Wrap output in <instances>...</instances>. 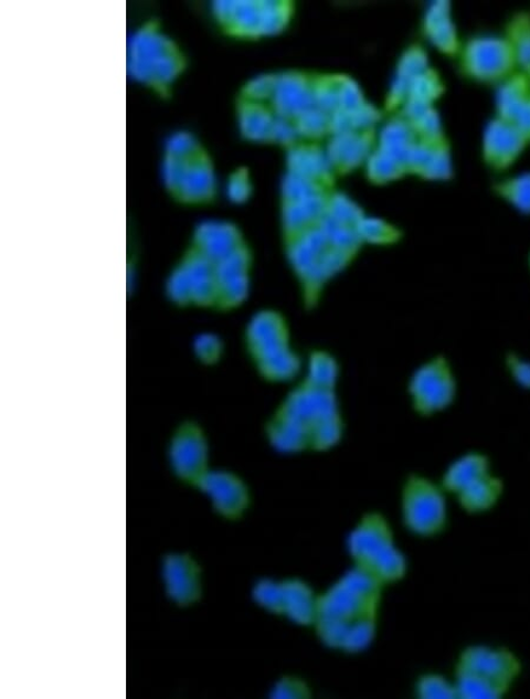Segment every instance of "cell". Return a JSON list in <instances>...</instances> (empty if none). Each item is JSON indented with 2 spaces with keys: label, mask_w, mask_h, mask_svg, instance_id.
<instances>
[{
  "label": "cell",
  "mask_w": 530,
  "mask_h": 699,
  "mask_svg": "<svg viewBox=\"0 0 530 699\" xmlns=\"http://www.w3.org/2000/svg\"><path fill=\"white\" fill-rule=\"evenodd\" d=\"M252 193V184L250 176L245 170L236 171L227 184V194L230 200L236 203H243L250 199Z\"/></svg>",
  "instance_id": "cell-51"
},
{
  "label": "cell",
  "mask_w": 530,
  "mask_h": 699,
  "mask_svg": "<svg viewBox=\"0 0 530 699\" xmlns=\"http://www.w3.org/2000/svg\"><path fill=\"white\" fill-rule=\"evenodd\" d=\"M300 141L294 120L276 116L271 142L290 149Z\"/></svg>",
  "instance_id": "cell-50"
},
{
  "label": "cell",
  "mask_w": 530,
  "mask_h": 699,
  "mask_svg": "<svg viewBox=\"0 0 530 699\" xmlns=\"http://www.w3.org/2000/svg\"><path fill=\"white\" fill-rule=\"evenodd\" d=\"M423 31L431 44L447 56H455L459 45L457 30L448 2H433L424 14Z\"/></svg>",
  "instance_id": "cell-27"
},
{
  "label": "cell",
  "mask_w": 530,
  "mask_h": 699,
  "mask_svg": "<svg viewBox=\"0 0 530 699\" xmlns=\"http://www.w3.org/2000/svg\"><path fill=\"white\" fill-rule=\"evenodd\" d=\"M410 123V121H409ZM420 140L428 142L445 141L442 121L433 107L410 123Z\"/></svg>",
  "instance_id": "cell-46"
},
{
  "label": "cell",
  "mask_w": 530,
  "mask_h": 699,
  "mask_svg": "<svg viewBox=\"0 0 530 699\" xmlns=\"http://www.w3.org/2000/svg\"><path fill=\"white\" fill-rule=\"evenodd\" d=\"M277 75L259 76L246 84L241 99L267 104L271 102L276 85Z\"/></svg>",
  "instance_id": "cell-47"
},
{
  "label": "cell",
  "mask_w": 530,
  "mask_h": 699,
  "mask_svg": "<svg viewBox=\"0 0 530 699\" xmlns=\"http://www.w3.org/2000/svg\"><path fill=\"white\" fill-rule=\"evenodd\" d=\"M448 494L439 481L422 474H411L402 483L401 521L418 539H434L449 525Z\"/></svg>",
  "instance_id": "cell-6"
},
{
  "label": "cell",
  "mask_w": 530,
  "mask_h": 699,
  "mask_svg": "<svg viewBox=\"0 0 530 699\" xmlns=\"http://www.w3.org/2000/svg\"><path fill=\"white\" fill-rule=\"evenodd\" d=\"M383 586L352 566L318 596L316 636L326 648L346 655L367 652L375 642Z\"/></svg>",
  "instance_id": "cell-1"
},
{
  "label": "cell",
  "mask_w": 530,
  "mask_h": 699,
  "mask_svg": "<svg viewBox=\"0 0 530 699\" xmlns=\"http://www.w3.org/2000/svg\"><path fill=\"white\" fill-rule=\"evenodd\" d=\"M340 80L341 75L312 76L314 106L329 116L339 112Z\"/></svg>",
  "instance_id": "cell-37"
},
{
  "label": "cell",
  "mask_w": 530,
  "mask_h": 699,
  "mask_svg": "<svg viewBox=\"0 0 530 699\" xmlns=\"http://www.w3.org/2000/svg\"><path fill=\"white\" fill-rule=\"evenodd\" d=\"M167 182L182 201L209 202L216 191V179L208 155L192 137L183 135L170 142Z\"/></svg>",
  "instance_id": "cell-7"
},
{
  "label": "cell",
  "mask_w": 530,
  "mask_h": 699,
  "mask_svg": "<svg viewBox=\"0 0 530 699\" xmlns=\"http://www.w3.org/2000/svg\"><path fill=\"white\" fill-rule=\"evenodd\" d=\"M326 214L336 223L353 227L365 216L361 206L341 192L329 193Z\"/></svg>",
  "instance_id": "cell-39"
},
{
  "label": "cell",
  "mask_w": 530,
  "mask_h": 699,
  "mask_svg": "<svg viewBox=\"0 0 530 699\" xmlns=\"http://www.w3.org/2000/svg\"><path fill=\"white\" fill-rule=\"evenodd\" d=\"M277 406L306 427L311 453L327 454L342 443L346 422L339 391L316 388L299 379Z\"/></svg>",
  "instance_id": "cell-5"
},
{
  "label": "cell",
  "mask_w": 530,
  "mask_h": 699,
  "mask_svg": "<svg viewBox=\"0 0 530 699\" xmlns=\"http://www.w3.org/2000/svg\"><path fill=\"white\" fill-rule=\"evenodd\" d=\"M430 68L427 53L423 49L412 46L406 50L399 61L391 88H389L385 102L386 110L401 109L413 82Z\"/></svg>",
  "instance_id": "cell-25"
},
{
  "label": "cell",
  "mask_w": 530,
  "mask_h": 699,
  "mask_svg": "<svg viewBox=\"0 0 530 699\" xmlns=\"http://www.w3.org/2000/svg\"><path fill=\"white\" fill-rule=\"evenodd\" d=\"M294 121L300 141L318 142L330 135V116L315 106Z\"/></svg>",
  "instance_id": "cell-40"
},
{
  "label": "cell",
  "mask_w": 530,
  "mask_h": 699,
  "mask_svg": "<svg viewBox=\"0 0 530 699\" xmlns=\"http://www.w3.org/2000/svg\"><path fill=\"white\" fill-rule=\"evenodd\" d=\"M526 138L515 124L495 118L484 134V158L491 168L501 170L510 167L519 158L527 145Z\"/></svg>",
  "instance_id": "cell-18"
},
{
  "label": "cell",
  "mask_w": 530,
  "mask_h": 699,
  "mask_svg": "<svg viewBox=\"0 0 530 699\" xmlns=\"http://www.w3.org/2000/svg\"><path fill=\"white\" fill-rule=\"evenodd\" d=\"M414 695L420 699H457L454 678L432 671L418 676Z\"/></svg>",
  "instance_id": "cell-36"
},
{
  "label": "cell",
  "mask_w": 530,
  "mask_h": 699,
  "mask_svg": "<svg viewBox=\"0 0 530 699\" xmlns=\"http://www.w3.org/2000/svg\"><path fill=\"white\" fill-rule=\"evenodd\" d=\"M172 474L188 486L194 487L210 469V445L199 424L184 423L173 434L168 451Z\"/></svg>",
  "instance_id": "cell-14"
},
{
  "label": "cell",
  "mask_w": 530,
  "mask_h": 699,
  "mask_svg": "<svg viewBox=\"0 0 530 699\" xmlns=\"http://www.w3.org/2000/svg\"><path fill=\"white\" fill-rule=\"evenodd\" d=\"M363 246H394L402 240V232L383 219L364 216L357 226Z\"/></svg>",
  "instance_id": "cell-34"
},
{
  "label": "cell",
  "mask_w": 530,
  "mask_h": 699,
  "mask_svg": "<svg viewBox=\"0 0 530 699\" xmlns=\"http://www.w3.org/2000/svg\"><path fill=\"white\" fill-rule=\"evenodd\" d=\"M452 174L453 163L446 141L436 142L418 176L428 181H447Z\"/></svg>",
  "instance_id": "cell-41"
},
{
  "label": "cell",
  "mask_w": 530,
  "mask_h": 699,
  "mask_svg": "<svg viewBox=\"0 0 530 699\" xmlns=\"http://www.w3.org/2000/svg\"><path fill=\"white\" fill-rule=\"evenodd\" d=\"M269 103L276 116L295 120L314 107L312 77L299 71L277 75Z\"/></svg>",
  "instance_id": "cell-17"
},
{
  "label": "cell",
  "mask_w": 530,
  "mask_h": 699,
  "mask_svg": "<svg viewBox=\"0 0 530 699\" xmlns=\"http://www.w3.org/2000/svg\"><path fill=\"white\" fill-rule=\"evenodd\" d=\"M212 12L223 30L240 39L272 38L285 31L294 15V4L269 2H218Z\"/></svg>",
  "instance_id": "cell-9"
},
{
  "label": "cell",
  "mask_w": 530,
  "mask_h": 699,
  "mask_svg": "<svg viewBox=\"0 0 530 699\" xmlns=\"http://www.w3.org/2000/svg\"><path fill=\"white\" fill-rule=\"evenodd\" d=\"M373 131H350L330 136L326 151L335 173L344 174L365 166L375 150Z\"/></svg>",
  "instance_id": "cell-19"
},
{
  "label": "cell",
  "mask_w": 530,
  "mask_h": 699,
  "mask_svg": "<svg viewBox=\"0 0 530 699\" xmlns=\"http://www.w3.org/2000/svg\"><path fill=\"white\" fill-rule=\"evenodd\" d=\"M275 118L276 115L269 105L240 100V129L246 139L256 142H271Z\"/></svg>",
  "instance_id": "cell-30"
},
{
  "label": "cell",
  "mask_w": 530,
  "mask_h": 699,
  "mask_svg": "<svg viewBox=\"0 0 530 699\" xmlns=\"http://www.w3.org/2000/svg\"><path fill=\"white\" fill-rule=\"evenodd\" d=\"M463 67L475 81L504 82L515 71L516 61L507 39L483 35L469 41L463 50Z\"/></svg>",
  "instance_id": "cell-13"
},
{
  "label": "cell",
  "mask_w": 530,
  "mask_h": 699,
  "mask_svg": "<svg viewBox=\"0 0 530 699\" xmlns=\"http://www.w3.org/2000/svg\"><path fill=\"white\" fill-rule=\"evenodd\" d=\"M510 123L516 125L527 141H530V96Z\"/></svg>",
  "instance_id": "cell-53"
},
{
  "label": "cell",
  "mask_w": 530,
  "mask_h": 699,
  "mask_svg": "<svg viewBox=\"0 0 530 699\" xmlns=\"http://www.w3.org/2000/svg\"><path fill=\"white\" fill-rule=\"evenodd\" d=\"M507 40L520 74L530 80V20L528 17L519 15L510 23Z\"/></svg>",
  "instance_id": "cell-33"
},
{
  "label": "cell",
  "mask_w": 530,
  "mask_h": 699,
  "mask_svg": "<svg viewBox=\"0 0 530 699\" xmlns=\"http://www.w3.org/2000/svg\"><path fill=\"white\" fill-rule=\"evenodd\" d=\"M193 488L203 494L212 511L227 522L241 521L253 506L250 486L234 472L210 468Z\"/></svg>",
  "instance_id": "cell-12"
},
{
  "label": "cell",
  "mask_w": 530,
  "mask_h": 699,
  "mask_svg": "<svg viewBox=\"0 0 530 699\" xmlns=\"http://www.w3.org/2000/svg\"><path fill=\"white\" fill-rule=\"evenodd\" d=\"M521 658L500 645L471 644L458 654L454 682L457 699H499L518 682Z\"/></svg>",
  "instance_id": "cell-3"
},
{
  "label": "cell",
  "mask_w": 530,
  "mask_h": 699,
  "mask_svg": "<svg viewBox=\"0 0 530 699\" xmlns=\"http://www.w3.org/2000/svg\"><path fill=\"white\" fill-rule=\"evenodd\" d=\"M312 695V689L307 680L296 675L282 676L269 692V697L276 699H308Z\"/></svg>",
  "instance_id": "cell-45"
},
{
  "label": "cell",
  "mask_w": 530,
  "mask_h": 699,
  "mask_svg": "<svg viewBox=\"0 0 530 699\" xmlns=\"http://www.w3.org/2000/svg\"><path fill=\"white\" fill-rule=\"evenodd\" d=\"M417 140L418 138L412 125L399 116L383 125L378 136L377 148L400 160L404 166L406 155H409Z\"/></svg>",
  "instance_id": "cell-31"
},
{
  "label": "cell",
  "mask_w": 530,
  "mask_h": 699,
  "mask_svg": "<svg viewBox=\"0 0 530 699\" xmlns=\"http://www.w3.org/2000/svg\"><path fill=\"white\" fill-rule=\"evenodd\" d=\"M244 349L259 378L272 384H294L304 372L305 356L295 343L288 316L275 308L254 314L244 330Z\"/></svg>",
  "instance_id": "cell-2"
},
{
  "label": "cell",
  "mask_w": 530,
  "mask_h": 699,
  "mask_svg": "<svg viewBox=\"0 0 530 699\" xmlns=\"http://www.w3.org/2000/svg\"><path fill=\"white\" fill-rule=\"evenodd\" d=\"M346 549L352 566L365 571L385 587L400 583L409 573V559L382 512L362 515L348 533Z\"/></svg>",
  "instance_id": "cell-4"
},
{
  "label": "cell",
  "mask_w": 530,
  "mask_h": 699,
  "mask_svg": "<svg viewBox=\"0 0 530 699\" xmlns=\"http://www.w3.org/2000/svg\"><path fill=\"white\" fill-rule=\"evenodd\" d=\"M264 434L273 449L286 456L311 453L306 427L278 406L264 426Z\"/></svg>",
  "instance_id": "cell-20"
},
{
  "label": "cell",
  "mask_w": 530,
  "mask_h": 699,
  "mask_svg": "<svg viewBox=\"0 0 530 699\" xmlns=\"http://www.w3.org/2000/svg\"><path fill=\"white\" fill-rule=\"evenodd\" d=\"M457 393L456 372L444 353H436L418 364L406 383L411 406L422 419L444 414L454 405Z\"/></svg>",
  "instance_id": "cell-8"
},
{
  "label": "cell",
  "mask_w": 530,
  "mask_h": 699,
  "mask_svg": "<svg viewBox=\"0 0 530 699\" xmlns=\"http://www.w3.org/2000/svg\"><path fill=\"white\" fill-rule=\"evenodd\" d=\"M223 349L221 340L214 336H206L202 339L201 356L206 363L219 361Z\"/></svg>",
  "instance_id": "cell-52"
},
{
  "label": "cell",
  "mask_w": 530,
  "mask_h": 699,
  "mask_svg": "<svg viewBox=\"0 0 530 699\" xmlns=\"http://www.w3.org/2000/svg\"><path fill=\"white\" fill-rule=\"evenodd\" d=\"M240 229L232 223L211 221L201 224L192 241V246L197 247L208 258L220 262L235 251L245 245Z\"/></svg>",
  "instance_id": "cell-23"
},
{
  "label": "cell",
  "mask_w": 530,
  "mask_h": 699,
  "mask_svg": "<svg viewBox=\"0 0 530 699\" xmlns=\"http://www.w3.org/2000/svg\"><path fill=\"white\" fill-rule=\"evenodd\" d=\"M530 96V80L515 74L501 83L497 95L499 118L511 121Z\"/></svg>",
  "instance_id": "cell-32"
},
{
  "label": "cell",
  "mask_w": 530,
  "mask_h": 699,
  "mask_svg": "<svg viewBox=\"0 0 530 699\" xmlns=\"http://www.w3.org/2000/svg\"><path fill=\"white\" fill-rule=\"evenodd\" d=\"M365 103L360 85L350 77L341 76L339 84V110L352 113Z\"/></svg>",
  "instance_id": "cell-48"
},
{
  "label": "cell",
  "mask_w": 530,
  "mask_h": 699,
  "mask_svg": "<svg viewBox=\"0 0 530 699\" xmlns=\"http://www.w3.org/2000/svg\"><path fill=\"white\" fill-rule=\"evenodd\" d=\"M364 167L369 181L379 186L398 181L406 173L400 160L378 148L370 155Z\"/></svg>",
  "instance_id": "cell-35"
},
{
  "label": "cell",
  "mask_w": 530,
  "mask_h": 699,
  "mask_svg": "<svg viewBox=\"0 0 530 699\" xmlns=\"http://www.w3.org/2000/svg\"><path fill=\"white\" fill-rule=\"evenodd\" d=\"M326 191L329 189L310 179L287 172L282 181V202L305 200L307 197Z\"/></svg>",
  "instance_id": "cell-44"
},
{
  "label": "cell",
  "mask_w": 530,
  "mask_h": 699,
  "mask_svg": "<svg viewBox=\"0 0 530 699\" xmlns=\"http://www.w3.org/2000/svg\"><path fill=\"white\" fill-rule=\"evenodd\" d=\"M352 131H373L381 120V113L374 105L364 103L356 112L348 114Z\"/></svg>",
  "instance_id": "cell-49"
},
{
  "label": "cell",
  "mask_w": 530,
  "mask_h": 699,
  "mask_svg": "<svg viewBox=\"0 0 530 699\" xmlns=\"http://www.w3.org/2000/svg\"><path fill=\"white\" fill-rule=\"evenodd\" d=\"M444 92V84H442L435 71L430 68L413 82L405 100H416L434 105Z\"/></svg>",
  "instance_id": "cell-42"
},
{
  "label": "cell",
  "mask_w": 530,
  "mask_h": 699,
  "mask_svg": "<svg viewBox=\"0 0 530 699\" xmlns=\"http://www.w3.org/2000/svg\"><path fill=\"white\" fill-rule=\"evenodd\" d=\"M498 191L512 206L523 213H530V173L507 179Z\"/></svg>",
  "instance_id": "cell-43"
},
{
  "label": "cell",
  "mask_w": 530,
  "mask_h": 699,
  "mask_svg": "<svg viewBox=\"0 0 530 699\" xmlns=\"http://www.w3.org/2000/svg\"><path fill=\"white\" fill-rule=\"evenodd\" d=\"M505 494V483L495 473L470 484L454 498L459 508L468 515H485L500 505Z\"/></svg>",
  "instance_id": "cell-28"
},
{
  "label": "cell",
  "mask_w": 530,
  "mask_h": 699,
  "mask_svg": "<svg viewBox=\"0 0 530 699\" xmlns=\"http://www.w3.org/2000/svg\"><path fill=\"white\" fill-rule=\"evenodd\" d=\"M529 267H530V255H529Z\"/></svg>",
  "instance_id": "cell-54"
},
{
  "label": "cell",
  "mask_w": 530,
  "mask_h": 699,
  "mask_svg": "<svg viewBox=\"0 0 530 699\" xmlns=\"http://www.w3.org/2000/svg\"><path fill=\"white\" fill-rule=\"evenodd\" d=\"M492 473L490 458L480 452H468L456 457L441 477V486L455 497L470 484Z\"/></svg>",
  "instance_id": "cell-26"
},
{
  "label": "cell",
  "mask_w": 530,
  "mask_h": 699,
  "mask_svg": "<svg viewBox=\"0 0 530 699\" xmlns=\"http://www.w3.org/2000/svg\"><path fill=\"white\" fill-rule=\"evenodd\" d=\"M161 578L166 596L179 607H190L203 597V569L189 552L173 551L165 554Z\"/></svg>",
  "instance_id": "cell-15"
},
{
  "label": "cell",
  "mask_w": 530,
  "mask_h": 699,
  "mask_svg": "<svg viewBox=\"0 0 530 699\" xmlns=\"http://www.w3.org/2000/svg\"><path fill=\"white\" fill-rule=\"evenodd\" d=\"M134 73L141 82L165 87L183 66L179 51L162 35L139 32L134 40Z\"/></svg>",
  "instance_id": "cell-11"
},
{
  "label": "cell",
  "mask_w": 530,
  "mask_h": 699,
  "mask_svg": "<svg viewBox=\"0 0 530 699\" xmlns=\"http://www.w3.org/2000/svg\"><path fill=\"white\" fill-rule=\"evenodd\" d=\"M218 311L230 313L243 306L252 292L253 254L246 244L233 255L216 262Z\"/></svg>",
  "instance_id": "cell-16"
},
{
  "label": "cell",
  "mask_w": 530,
  "mask_h": 699,
  "mask_svg": "<svg viewBox=\"0 0 530 699\" xmlns=\"http://www.w3.org/2000/svg\"><path fill=\"white\" fill-rule=\"evenodd\" d=\"M282 617L295 625L312 627L317 618L318 596L316 590L300 578L282 580Z\"/></svg>",
  "instance_id": "cell-22"
},
{
  "label": "cell",
  "mask_w": 530,
  "mask_h": 699,
  "mask_svg": "<svg viewBox=\"0 0 530 699\" xmlns=\"http://www.w3.org/2000/svg\"><path fill=\"white\" fill-rule=\"evenodd\" d=\"M169 295L182 307L216 310L219 284L216 264L191 246L168 284Z\"/></svg>",
  "instance_id": "cell-10"
},
{
  "label": "cell",
  "mask_w": 530,
  "mask_h": 699,
  "mask_svg": "<svg viewBox=\"0 0 530 699\" xmlns=\"http://www.w3.org/2000/svg\"><path fill=\"white\" fill-rule=\"evenodd\" d=\"M287 169L328 189L336 174L326 148L320 142L299 141L288 149Z\"/></svg>",
  "instance_id": "cell-21"
},
{
  "label": "cell",
  "mask_w": 530,
  "mask_h": 699,
  "mask_svg": "<svg viewBox=\"0 0 530 699\" xmlns=\"http://www.w3.org/2000/svg\"><path fill=\"white\" fill-rule=\"evenodd\" d=\"M341 378V362L332 351L312 348L307 352L300 380L316 388L339 391Z\"/></svg>",
  "instance_id": "cell-29"
},
{
  "label": "cell",
  "mask_w": 530,
  "mask_h": 699,
  "mask_svg": "<svg viewBox=\"0 0 530 699\" xmlns=\"http://www.w3.org/2000/svg\"><path fill=\"white\" fill-rule=\"evenodd\" d=\"M329 191L307 197L295 202H282L283 239L288 240L299 235L312 226L320 224L326 216Z\"/></svg>",
  "instance_id": "cell-24"
},
{
  "label": "cell",
  "mask_w": 530,
  "mask_h": 699,
  "mask_svg": "<svg viewBox=\"0 0 530 699\" xmlns=\"http://www.w3.org/2000/svg\"><path fill=\"white\" fill-rule=\"evenodd\" d=\"M252 599L265 613L282 617V580L272 578L257 580L252 590Z\"/></svg>",
  "instance_id": "cell-38"
}]
</instances>
